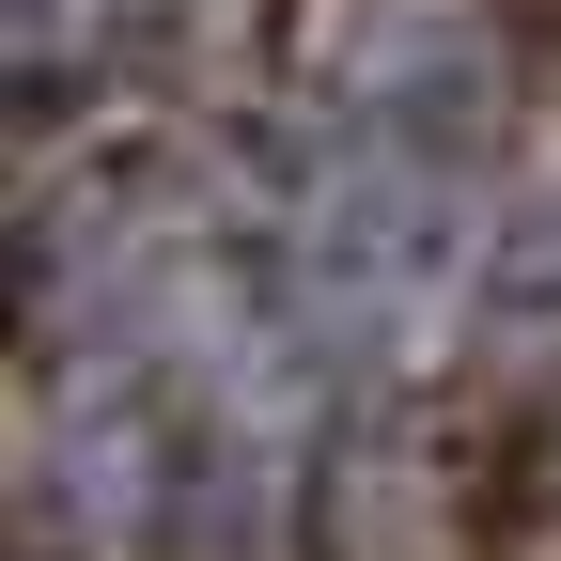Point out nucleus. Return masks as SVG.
Instances as JSON below:
<instances>
[{"mask_svg":"<svg viewBox=\"0 0 561 561\" xmlns=\"http://www.w3.org/2000/svg\"><path fill=\"white\" fill-rule=\"evenodd\" d=\"M468 219H483V79L437 16H390L343 47L297 140V297L390 328L468 265Z\"/></svg>","mask_w":561,"mask_h":561,"instance_id":"1","label":"nucleus"}]
</instances>
